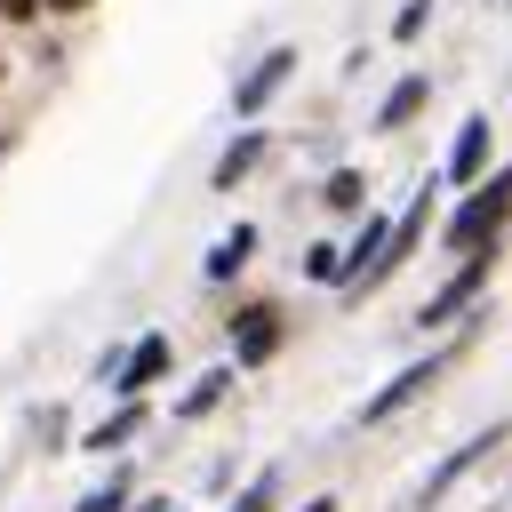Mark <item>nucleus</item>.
Listing matches in <instances>:
<instances>
[{
    "instance_id": "nucleus-12",
    "label": "nucleus",
    "mask_w": 512,
    "mask_h": 512,
    "mask_svg": "<svg viewBox=\"0 0 512 512\" xmlns=\"http://www.w3.org/2000/svg\"><path fill=\"white\" fill-rule=\"evenodd\" d=\"M224 392H232V368H208V376H200V384L184 392V416H208V408H216Z\"/></svg>"
},
{
    "instance_id": "nucleus-2",
    "label": "nucleus",
    "mask_w": 512,
    "mask_h": 512,
    "mask_svg": "<svg viewBox=\"0 0 512 512\" xmlns=\"http://www.w3.org/2000/svg\"><path fill=\"white\" fill-rule=\"evenodd\" d=\"M440 368H448V352H440V360H416V368H400V376H392V384H384V392H376V400H368L360 416H368V424H384V416H400L408 400H424V392L440 384Z\"/></svg>"
},
{
    "instance_id": "nucleus-16",
    "label": "nucleus",
    "mask_w": 512,
    "mask_h": 512,
    "mask_svg": "<svg viewBox=\"0 0 512 512\" xmlns=\"http://www.w3.org/2000/svg\"><path fill=\"white\" fill-rule=\"evenodd\" d=\"M424 16H432V0H408V8L392 16V40H416V32H424Z\"/></svg>"
},
{
    "instance_id": "nucleus-4",
    "label": "nucleus",
    "mask_w": 512,
    "mask_h": 512,
    "mask_svg": "<svg viewBox=\"0 0 512 512\" xmlns=\"http://www.w3.org/2000/svg\"><path fill=\"white\" fill-rule=\"evenodd\" d=\"M480 280H488V256H472V264H464L456 280H440V288L424 296V312H416V320H424V328H432V320H456V312H464V304L480 296Z\"/></svg>"
},
{
    "instance_id": "nucleus-7",
    "label": "nucleus",
    "mask_w": 512,
    "mask_h": 512,
    "mask_svg": "<svg viewBox=\"0 0 512 512\" xmlns=\"http://www.w3.org/2000/svg\"><path fill=\"white\" fill-rule=\"evenodd\" d=\"M272 352H280V312H272V304L240 312V368H256V360H272Z\"/></svg>"
},
{
    "instance_id": "nucleus-15",
    "label": "nucleus",
    "mask_w": 512,
    "mask_h": 512,
    "mask_svg": "<svg viewBox=\"0 0 512 512\" xmlns=\"http://www.w3.org/2000/svg\"><path fill=\"white\" fill-rule=\"evenodd\" d=\"M304 272H312V280H344V272H352V256H344V248H312V256H304Z\"/></svg>"
},
{
    "instance_id": "nucleus-21",
    "label": "nucleus",
    "mask_w": 512,
    "mask_h": 512,
    "mask_svg": "<svg viewBox=\"0 0 512 512\" xmlns=\"http://www.w3.org/2000/svg\"><path fill=\"white\" fill-rule=\"evenodd\" d=\"M48 8H88V0H48Z\"/></svg>"
},
{
    "instance_id": "nucleus-1",
    "label": "nucleus",
    "mask_w": 512,
    "mask_h": 512,
    "mask_svg": "<svg viewBox=\"0 0 512 512\" xmlns=\"http://www.w3.org/2000/svg\"><path fill=\"white\" fill-rule=\"evenodd\" d=\"M504 216H512V168H496L488 184H472V200L448 216V240H456V248H488Z\"/></svg>"
},
{
    "instance_id": "nucleus-5",
    "label": "nucleus",
    "mask_w": 512,
    "mask_h": 512,
    "mask_svg": "<svg viewBox=\"0 0 512 512\" xmlns=\"http://www.w3.org/2000/svg\"><path fill=\"white\" fill-rule=\"evenodd\" d=\"M288 72H296V48H272V56L240 80V96H232V104H240V112H264V104H272V88H280Z\"/></svg>"
},
{
    "instance_id": "nucleus-17",
    "label": "nucleus",
    "mask_w": 512,
    "mask_h": 512,
    "mask_svg": "<svg viewBox=\"0 0 512 512\" xmlns=\"http://www.w3.org/2000/svg\"><path fill=\"white\" fill-rule=\"evenodd\" d=\"M272 488H280V480H272V472H256V480H248V496H240L232 512H272Z\"/></svg>"
},
{
    "instance_id": "nucleus-20",
    "label": "nucleus",
    "mask_w": 512,
    "mask_h": 512,
    "mask_svg": "<svg viewBox=\"0 0 512 512\" xmlns=\"http://www.w3.org/2000/svg\"><path fill=\"white\" fill-rule=\"evenodd\" d=\"M304 512H336V496H312V504H304Z\"/></svg>"
},
{
    "instance_id": "nucleus-19",
    "label": "nucleus",
    "mask_w": 512,
    "mask_h": 512,
    "mask_svg": "<svg viewBox=\"0 0 512 512\" xmlns=\"http://www.w3.org/2000/svg\"><path fill=\"white\" fill-rule=\"evenodd\" d=\"M0 8H8V16H32V8H40V0H0Z\"/></svg>"
},
{
    "instance_id": "nucleus-9",
    "label": "nucleus",
    "mask_w": 512,
    "mask_h": 512,
    "mask_svg": "<svg viewBox=\"0 0 512 512\" xmlns=\"http://www.w3.org/2000/svg\"><path fill=\"white\" fill-rule=\"evenodd\" d=\"M424 96H432V80H424V72H408V80H400V88L384 96V112H376V128H400V120H416V112H424Z\"/></svg>"
},
{
    "instance_id": "nucleus-8",
    "label": "nucleus",
    "mask_w": 512,
    "mask_h": 512,
    "mask_svg": "<svg viewBox=\"0 0 512 512\" xmlns=\"http://www.w3.org/2000/svg\"><path fill=\"white\" fill-rule=\"evenodd\" d=\"M160 368H168V336H136V352L120 360V392L136 400L144 384H160Z\"/></svg>"
},
{
    "instance_id": "nucleus-14",
    "label": "nucleus",
    "mask_w": 512,
    "mask_h": 512,
    "mask_svg": "<svg viewBox=\"0 0 512 512\" xmlns=\"http://www.w3.org/2000/svg\"><path fill=\"white\" fill-rule=\"evenodd\" d=\"M136 424H144V408H120L112 424H96V432H88V448H120V440H128Z\"/></svg>"
},
{
    "instance_id": "nucleus-11",
    "label": "nucleus",
    "mask_w": 512,
    "mask_h": 512,
    "mask_svg": "<svg viewBox=\"0 0 512 512\" xmlns=\"http://www.w3.org/2000/svg\"><path fill=\"white\" fill-rule=\"evenodd\" d=\"M256 160H264V136H256V128H248V136H232V152L216 160V192H232V176H248Z\"/></svg>"
},
{
    "instance_id": "nucleus-18",
    "label": "nucleus",
    "mask_w": 512,
    "mask_h": 512,
    "mask_svg": "<svg viewBox=\"0 0 512 512\" xmlns=\"http://www.w3.org/2000/svg\"><path fill=\"white\" fill-rule=\"evenodd\" d=\"M80 512H120V488H96V496H80Z\"/></svg>"
},
{
    "instance_id": "nucleus-6",
    "label": "nucleus",
    "mask_w": 512,
    "mask_h": 512,
    "mask_svg": "<svg viewBox=\"0 0 512 512\" xmlns=\"http://www.w3.org/2000/svg\"><path fill=\"white\" fill-rule=\"evenodd\" d=\"M480 168H488V120L472 112V120L456 128V152H448V176H456V184H480Z\"/></svg>"
},
{
    "instance_id": "nucleus-10",
    "label": "nucleus",
    "mask_w": 512,
    "mask_h": 512,
    "mask_svg": "<svg viewBox=\"0 0 512 512\" xmlns=\"http://www.w3.org/2000/svg\"><path fill=\"white\" fill-rule=\"evenodd\" d=\"M248 248H256V224H232V232L208 248V280H232V272L248 264Z\"/></svg>"
},
{
    "instance_id": "nucleus-13",
    "label": "nucleus",
    "mask_w": 512,
    "mask_h": 512,
    "mask_svg": "<svg viewBox=\"0 0 512 512\" xmlns=\"http://www.w3.org/2000/svg\"><path fill=\"white\" fill-rule=\"evenodd\" d=\"M320 200H328V208H336V216H352V208H360V200H368V184H360V176H352V168H344V176H328V192H320Z\"/></svg>"
},
{
    "instance_id": "nucleus-3",
    "label": "nucleus",
    "mask_w": 512,
    "mask_h": 512,
    "mask_svg": "<svg viewBox=\"0 0 512 512\" xmlns=\"http://www.w3.org/2000/svg\"><path fill=\"white\" fill-rule=\"evenodd\" d=\"M504 440H512V424H488L480 440H464V448H448V464H440V472L424 480V504H440V496H448V488H456V480H464V472H472L480 456H496Z\"/></svg>"
}]
</instances>
